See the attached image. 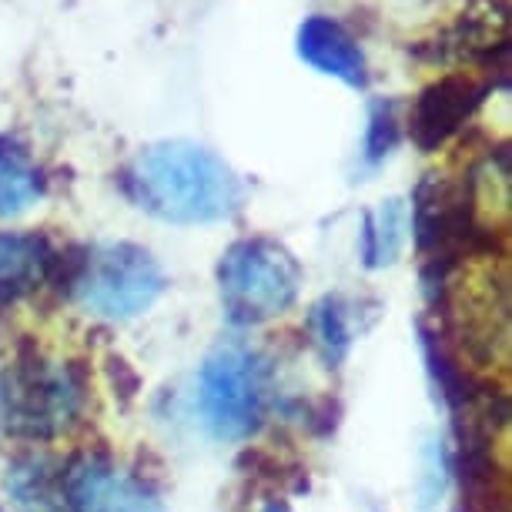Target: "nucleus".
Segmentation results:
<instances>
[{"label":"nucleus","mask_w":512,"mask_h":512,"mask_svg":"<svg viewBox=\"0 0 512 512\" xmlns=\"http://www.w3.org/2000/svg\"><path fill=\"white\" fill-rule=\"evenodd\" d=\"M121 188L141 211L168 225H218L245 205L231 164L198 141H154L121 171Z\"/></svg>","instance_id":"obj_1"},{"label":"nucleus","mask_w":512,"mask_h":512,"mask_svg":"<svg viewBox=\"0 0 512 512\" xmlns=\"http://www.w3.org/2000/svg\"><path fill=\"white\" fill-rule=\"evenodd\" d=\"M84 399L88 385L74 362H51L24 342L0 372V432L24 442H51L74 429Z\"/></svg>","instance_id":"obj_2"},{"label":"nucleus","mask_w":512,"mask_h":512,"mask_svg":"<svg viewBox=\"0 0 512 512\" xmlns=\"http://www.w3.org/2000/svg\"><path fill=\"white\" fill-rule=\"evenodd\" d=\"M215 278L225 318L248 328L282 318L302 295L305 272L278 238L251 235L225 248Z\"/></svg>","instance_id":"obj_3"},{"label":"nucleus","mask_w":512,"mask_h":512,"mask_svg":"<svg viewBox=\"0 0 512 512\" xmlns=\"http://www.w3.org/2000/svg\"><path fill=\"white\" fill-rule=\"evenodd\" d=\"M168 288L164 268L148 248L134 241H101L81 248L67 295L91 315L128 322L144 315Z\"/></svg>","instance_id":"obj_4"},{"label":"nucleus","mask_w":512,"mask_h":512,"mask_svg":"<svg viewBox=\"0 0 512 512\" xmlns=\"http://www.w3.org/2000/svg\"><path fill=\"white\" fill-rule=\"evenodd\" d=\"M265 362L245 345H221L198 369V415L211 439L241 442L265 419Z\"/></svg>","instance_id":"obj_5"},{"label":"nucleus","mask_w":512,"mask_h":512,"mask_svg":"<svg viewBox=\"0 0 512 512\" xmlns=\"http://www.w3.org/2000/svg\"><path fill=\"white\" fill-rule=\"evenodd\" d=\"M67 512H164L158 492L104 456H77L64 466Z\"/></svg>","instance_id":"obj_6"},{"label":"nucleus","mask_w":512,"mask_h":512,"mask_svg":"<svg viewBox=\"0 0 512 512\" xmlns=\"http://www.w3.org/2000/svg\"><path fill=\"white\" fill-rule=\"evenodd\" d=\"M489 91L496 88L472 74H442L439 81L425 84L409 114L412 144L425 154L439 151L472 121Z\"/></svg>","instance_id":"obj_7"},{"label":"nucleus","mask_w":512,"mask_h":512,"mask_svg":"<svg viewBox=\"0 0 512 512\" xmlns=\"http://www.w3.org/2000/svg\"><path fill=\"white\" fill-rule=\"evenodd\" d=\"M295 51L312 71L335 77L345 88L355 91L369 88V61H365V51L335 17L325 14L305 17L295 34Z\"/></svg>","instance_id":"obj_8"},{"label":"nucleus","mask_w":512,"mask_h":512,"mask_svg":"<svg viewBox=\"0 0 512 512\" xmlns=\"http://www.w3.org/2000/svg\"><path fill=\"white\" fill-rule=\"evenodd\" d=\"M57 248L37 231H0V308L51 285Z\"/></svg>","instance_id":"obj_9"},{"label":"nucleus","mask_w":512,"mask_h":512,"mask_svg":"<svg viewBox=\"0 0 512 512\" xmlns=\"http://www.w3.org/2000/svg\"><path fill=\"white\" fill-rule=\"evenodd\" d=\"M4 496L14 512H67L64 466L51 456H21L4 472Z\"/></svg>","instance_id":"obj_10"},{"label":"nucleus","mask_w":512,"mask_h":512,"mask_svg":"<svg viewBox=\"0 0 512 512\" xmlns=\"http://www.w3.org/2000/svg\"><path fill=\"white\" fill-rule=\"evenodd\" d=\"M47 181L31 151L11 134H0V218H21L44 198Z\"/></svg>","instance_id":"obj_11"},{"label":"nucleus","mask_w":512,"mask_h":512,"mask_svg":"<svg viewBox=\"0 0 512 512\" xmlns=\"http://www.w3.org/2000/svg\"><path fill=\"white\" fill-rule=\"evenodd\" d=\"M312 349L322 359L325 369H342L355 345V325H352V305L342 295H322L308 308L305 318Z\"/></svg>","instance_id":"obj_12"},{"label":"nucleus","mask_w":512,"mask_h":512,"mask_svg":"<svg viewBox=\"0 0 512 512\" xmlns=\"http://www.w3.org/2000/svg\"><path fill=\"white\" fill-rule=\"evenodd\" d=\"M405 235H409V208L399 198L382 201L375 211H365L362 218V265L365 268H389L402 255Z\"/></svg>","instance_id":"obj_13"},{"label":"nucleus","mask_w":512,"mask_h":512,"mask_svg":"<svg viewBox=\"0 0 512 512\" xmlns=\"http://www.w3.org/2000/svg\"><path fill=\"white\" fill-rule=\"evenodd\" d=\"M402 141L399 124V104L392 98H375L369 104V118H365V138H362V161L365 168L375 171L392 158Z\"/></svg>","instance_id":"obj_14"},{"label":"nucleus","mask_w":512,"mask_h":512,"mask_svg":"<svg viewBox=\"0 0 512 512\" xmlns=\"http://www.w3.org/2000/svg\"><path fill=\"white\" fill-rule=\"evenodd\" d=\"M419 466H422V472H419V512H436L442 496H446L449 472H452V459H449L446 442H442L439 436L425 439Z\"/></svg>","instance_id":"obj_15"},{"label":"nucleus","mask_w":512,"mask_h":512,"mask_svg":"<svg viewBox=\"0 0 512 512\" xmlns=\"http://www.w3.org/2000/svg\"><path fill=\"white\" fill-rule=\"evenodd\" d=\"M258 512H292V506H288L285 499H272V502H265V506L258 509Z\"/></svg>","instance_id":"obj_16"},{"label":"nucleus","mask_w":512,"mask_h":512,"mask_svg":"<svg viewBox=\"0 0 512 512\" xmlns=\"http://www.w3.org/2000/svg\"><path fill=\"white\" fill-rule=\"evenodd\" d=\"M375 512H379V509H375Z\"/></svg>","instance_id":"obj_17"}]
</instances>
